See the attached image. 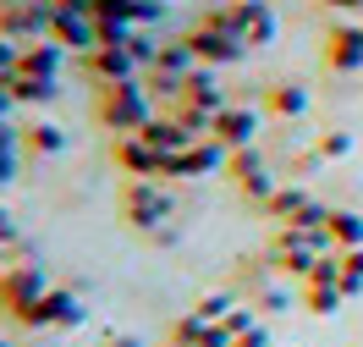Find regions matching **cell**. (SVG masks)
I'll return each instance as SVG.
<instances>
[{
  "instance_id": "obj_1",
  "label": "cell",
  "mask_w": 363,
  "mask_h": 347,
  "mask_svg": "<svg viewBox=\"0 0 363 347\" xmlns=\"http://www.w3.org/2000/svg\"><path fill=\"white\" fill-rule=\"evenodd\" d=\"M99 121L116 127L121 138H127V133H143V127H149V99L138 89H127V83H121V89L111 83V89L99 94Z\"/></svg>"
},
{
  "instance_id": "obj_2",
  "label": "cell",
  "mask_w": 363,
  "mask_h": 347,
  "mask_svg": "<svg viewBox=\"0 0 363 347\" xmlns=\"http://www.w3.org/2000/svg\"><path fill=\"white\" fill-rule=\"evenodd\" d=\"M50 292V281H45V270H33V265H6L0 270V309L17 320L23 309H33V303Z\"/></svg>"
},
{
  "instance_id": "obj_3",
  "label": "cell",
  "mask_w": 363,
  "mask_h": 347,
  "mask_svg": "<svg viewBox=\"0 0 363 347\" xmlns=\"http://www.w3.org/2000/svg\"><path fill=\"white\" fill-rule=\"evenodd\" d=\"M17 325H28V331H45V325H55V331H77V325H83V303L72 298V292H61V287H50L33 309L17 314Z\"/></svg>"
},
{
  "instance_id": "obj_4",
  "label": "cell",
  "mask_w": 363,
  "mask_h": 347,
  "mask_svg": "<svg viewBox=\"0 0 363 347\" xmlns=\"http://www.w3.org/2000/svg\"><path fill=\"white\" fill-rule=\"evenodd\" d=\"M121 209H127V221L133 226H160V215H165V193H160L149 177H133V182L121 187Z\"/></svg>"
},
{
  "instance_id": "obj_5",
  "label": "cell",
  "mask_w": 363,
  "mask_h": 347,
  "mask_svg": "<svg viewBox=\"0 0 363 347\" xmlns=\"http://www.w3.org/2000/svg\"><path fill=\"white\" fill-rule=\"evenodd\" d=\"M209 133H215V138L226 143V149H248V143H253V133H259V121H253L248 111H220Z\"/></svg>"
},
{
  "instance_id": "obj_6",
  "label": "cell",
  "mask_w": 363,
  "mask_h": 347,
  "mask_svg": "<svg viewBox=\"0 0 363 347\" xmlns=\"http://www.w3.org/2000/svg\"><path fill=\"white\" fill-rule=\"evenodd\" d=\"M325 231H330V243H336L341 254H347V248H363V215H352V209H330Z\"/></svg>"
},
{
  "instance_id": "obj_7",
  "label": "cell",
  "mask_w": 363,
  "mask_h": 347,
  "mask_svg": "<svg viewBox=\"0 0 363 347\" xmlns=\"http://www.w3.org/2000/svg\"><path fill=\"white\" fill-rule=\"evenodd\" d=\"M61 149H67V133L50 127V121H39V127L23 133V155H61Z\"/></svg>"
},
{
  "instance_id": "obj_8",
  "label": "cell",
  "mask_w": 363,
  "mask_h": 347,
  "mask_svg": "<svg viewBox=\"0 0 363 347\" xmlns=\"http://www.w3.org/2000/svg\"><path fill=\"white\" fill-rule=\"evenodd\" d=\"M330 67H363V33H330Z\"/></svg>"
},
{
  "instance_id": "obj_9",
  "label": "cell",
  "mask_w": 363,
  "mask_h": 347,
  "mask_svg": "<svg viewBox=\"0 0 363 347\" xmlns=\"http://www.w3.org/2000/svg\"><path fill=\"white\" fill-rule=\"evenodd\" d=\"M270 111L275 116H303V111H308V99H303V89H275Z\"/></svg>"
},
{
  "instance_id": "obj_10",
  "label": "cell",
  "mask_w": 363,
  "mask_h": 347,
  "mask_svg": "<svg viewBox=\"0 0 363 347\" xmlns=\"http://www.w3.org/2000/svg\"><path fill=\"white\" fill-rule=\"evenodd\" d=\"M231 347H270V331H264V325H253L248 336H231Z\"/></svg>"
},
{
  "instance_id": "obj_11",
  "label": "cell",
  "mask_w": 363,
  "mask_h": 347,
  "mask_svg": "<svg viewBox=\"0 0 363 347\" xmlns=\"http://www.w3.org/2000/svg\"><path fill=\"white\" fill-rule=\"evenodd\" d=\"M6 243H17V215L0 204V248H6Z\"/></svg>"
},
{
  "instance_id": "obj_12",
  "label": "cell",
  "mask_w": 363,
  "mask_h": 347,
  "mask_svg": "<svg viewBox=\"0 0 363 347\" xmlns=\"http://www.w3.org/2000/svg\"><path fill=\"white\" fill-rule=\"evenodd\" d=\"M0 347H6V342H0Z\"/></svg>"
}]
</instances>
